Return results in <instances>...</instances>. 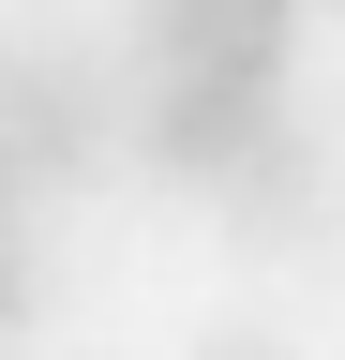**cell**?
<instances>
[{"instance_id":"cell-1","label":"cell","mask_w":345,"mask_h":360,"mask_svg":"<svg viewBox=\"0 0 345 360\" xmlns=\"http://www.w3.org/2000/svg\"><path fill=\"white\" fill-rule=\"evenodd\" d=\"M120 135H136V105H120L105 60H75V45H15L0 60V165L15 180H91Z\"/></svg>"},{"instance_id":"cell-2","label":"cell","mask_w":345,"mask_h":360,"mask_svg":"<svg viewBox=\"0 0 345 360\" xmlns=\"http://www.w3.org/2000/svg\"><path fill=\"white\" fill-rule=\"evenodd\" d=\"M271 120H285L271 75H150V90H136V150H150L165 180H195V195H210Z\"/></svg>"},{"instance_id":"cell-3","label":"cell","mask_w":345,"mask_h":360,"mask_svg":"<svg viewBox=\"0 0 345 360\" xmlns=\"http://www.w3.org/2000/svg\"><path fill=\"white\" fill-rule=\"evenodd\" d=\"M136 45H150V75H271L285 90L300 0H136Z\"/></svg>"},{"instance_id":"cell-4","label":"cell","mask_w":345,"mask_h":360,"mask_svg":"<svg viewBox=\"0 0 345 360\" xmlns=\"http://www.w3.org/2000/svg\"><path fill=\"white\" fill-rule=\"evenodd\" d=\"M210 195H226V225H240L255 255H300V240L330 225V150H315V120H271Z\"/></svg>"},{"instance_id":"cell-5","label":"cell","mask_w":345,"mask_h":360,"mask_svg":"<svg viewBox=\"0 0 345 360\" xmlns=\"http://www.w3.org/2000/svg\"><path fill=\"white\" fill-rule=\"evenodd\" d=\"M46 315V285H30V240H15V210H0V345Z\"/></svg>"},{"instance_id":"cell-6","label":"cell","mask_w":345,"mask_h":360,"mask_svg":"<svg viewBox=\"0 0 345 360\" xmlns=\"http://www.w3.org/2000/svg\"><path fill=\"white\" fill-rule=\"evenodd\" d=\"M195 360H285V330H240V315H226V330H210Z\"/></svg>"},{"instance_id":"cell-7","label":"cell","mask_w":345,"mask_h":360,"mask_svg":"<svg viewBox=\"0 0 345 360\" xmlns=\"http://www.w3.org/2000/svg\"><path fill=\"white\" fill-rule=\"evenodd\" d=\"M15 195H30V180H15V165H0V210H15Z\"/></svg>"},{"instance_id":"cell-8","label":"cell","mask_w":345,"mask_h":360,"mask_svg":"<svg viewBox=\"0 0 345 360\" xmlns=\"http://www.w3.org/2000/svg\"><path fill=\"white\" fill-rule=\"evenodd\" d=\"M300 15H315V0H300Z\"/></svg>"}]
</instances>
